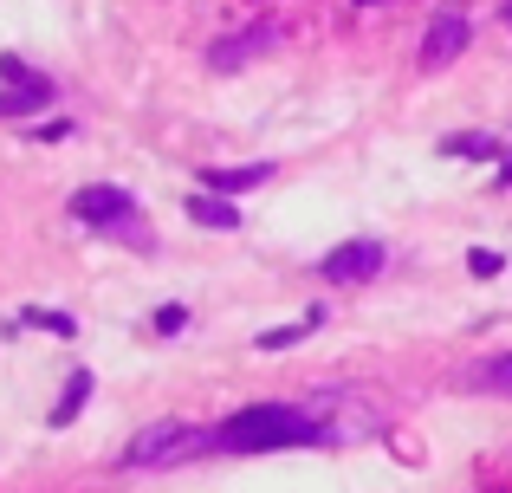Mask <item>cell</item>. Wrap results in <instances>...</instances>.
<instances>
[{"label": "cell", "mask_w": 512, "mask_h": 493, "mask_svg": "<svg viewBox=\"0 0 512 493\" xmlns=\"http://www.w3.org/2000/svg\"><path fill=\"white\" fill-rule=\"evenodd\" d=\"M188 221H195V228H214V234H234V228H240L234 202H227V195H214V189L188 195Z\"/></svg>", "instance_id": "cell-7"}, {"label": "cell", "mask_w": 512, "mask_h": 493, "mask_svg": "<svg viewBox=\"0 0 512 493\" xmlns=\"http://www.w3.org/2000/svg\"><path fill=\"white\" fill-rule=\"evenodd\" d=\"M506 182H512V163H506Z\"/></svg>", "instance_id": "cell-18"}, {"label": "cell", "mask_w": 512, "mask_h": 493, "mask_svg": "<svg viewBox=\"0 0 512 493\" xmlns=\"http://www.w3.org/2000/svg\"><path fill=\"white\" fill-rule=\"evenodd\" d=\"M150 325H156V331H163V338H175V331H182V325H188V305H163V312H156V318H150Z\"/></svg>", "instance_id": "cell-16"}, {"label": "cell", "mask_w": 512, "mask_h": 493, "mask_svg": "<svg viewBox=\"0 0 512 493\" xmlns=\"http://www.w3.org/2000/svg\"><path fill=\"white\" fill-rule=\"evenodd\" d=\"M467 39H474V26H467V13H435L428 20V33H422V72H448L454 59L467 52Z\"/></svg>", "instance_id": "cell-2"}, {"label": "cell", "mask_w": 512, "mask_h": 493, "mask_svg": "<svg viewBox=\"0 0 512 493\" xmlns=\"http://www.w3.org/2000/svg\"><path fill=\"white\" fill-rule=\"evenodd\" d=\"M506 26H512V0H506Z\"/></svg>", "instance_id": "cell-17"}, {"label": "cell", "mask_w": 512, "mask_h": 493, "mask_svg": "<svg viewBox=\"0 0 512 493\" xmlns=\"http://www.w3.org/2000/svg\"><path fill=\"white\" fill-rule=\"evenodd\" d=\"M85 396H91V370H72V377H65V396L52 403V429H65V422H78V409H85Z\"/></svg>", "instance_id": "cell-10"}, {"label": "cell", "mask_w": 512, "mask_h": 493, "mask_svg": "<svg viewBox=\"0 0 512 493\" xmlns=\"http://www.w3.org/2000/svg\"><path fill=\"white\" fill-rule=\"evenodd\" d=\"M273 176V163H247V169H201V189L214 195H240V189H260Z\"/></svg>", "instance_id": "cell-9"}, {"label": "cell", "mask_w": 512, "mask_h": 493, "mask_svg": "<svg viewBox=\"0 0 512 493\" xmlns=\"http://www.w3.org/2000/svg\"><path fill=\"white\" fill-rule=\"evenodd\" d=\"M188 435H195V429H182V422H156V429H143L137 442L124 448V461H130V468H150V461H175V455H188V448H195Z\"/></svg>", "instance_id": "cell-5"}, {"label": "cell", "mask_w": 512, "mask_h": 493, "mask_svg": "<svg viewBox=\"0 0 512 493\" xmlns=\"http://www.w3.org/2000/svg\"><path fill=\"white\" fill-rule=\"evenodd\" d=\"M467 383H480V390H512V357H493V364H480Z\"/></svg>", "instance_id": "cell-13"}, {"label": "cell", "mask_w": 512, "mask_h": 493, "mask_svg": "<svg viewBox=\"0 0 512 493\" xmlns=\"http://www.w3.org/2000/svg\"><path fill=\"white\" fill-rule=\"evenodd\" d=\"M467 273H474V279H493V273H506V253H493V247H474V253H467Z\"/></svg>", "instance_id": "cell-15"}, {"label": "cell", "mask_w": 512, "mask_h": 493, "mask_svg": "<svg viewBox=\"0 0 512 493\" xmlns=\"http://www.w3.org/2000/svg\"><path fill=\"white\" fill-rule=\"evenodd\" d=\"M357 7H370V0H357Z\"/></svg>", "instance_id": "cell-19"}, {"label": "cell", "mask_w": 512, "mask_h": 493, "mask_svg": "<svg viewBox=\"0 0 512 493\" xmlns=\"http://www.w3.org/2000/svg\"><path fill=\"white\" fill-rule=\"evenodd\" d=\"M26 325H39V331H52V338H78V325H72V312H46V305H26Z\"/></svg>", "instance_id": "cell-11"}, {"label": "cell", "mask_w": 512, "mask_h": 493, "mask_svg": "<svg viewBox=\"0 0 512 493\" xmlns=\"http://www.w3.org/2000/svg\"><path fill=\"white\" fill-rule=\"evenodd\" d=\"M441 150H448V156H493L500 143H493L487 130H461V137H441Z\"/></svg>", "instance_id": "cell-12"}, {"label": "cell", "mask_w": 512, "mask_h": 493, "mask_svg": "<svg viewBox=\"0 0 512 493\" xmlns=\"http://www.w3.org/2000/svg\"><path fill=\"white\" fill-rule=\"evenodd\" d=\"M305 331H312V318H305V325H279V331H260V338H253V351H286V344H299Z\"/></svg>", "instance_id": "cell-14"}, {"label": "cell", "mask_w": 512, "mask_h": 493, "mask_svg": "<svg viewBox=\"0 0 512 493\" xmlns=\"http://www.w3.org/2000/svg\"><path fill=\"white\" fill-rule=\"evenodd\" d=\"M273 39H279V26H266V20L247 26V33H234V39H214V46H208V72H240V65L260 59Z\"/></svg>", "instance_id": "cell-6"}, {"label": "cell", "mask_w": 512, "mask_h": 493, "mask_svg": "<svg viewBox=\"0 0 512 493\" xmlns=\"http://www.w3.org/2000/svg\"><path fill=\"white\" fill-rule=\"evenodd\" d=\"M46 104H52L46 78H20V85L0 91V117H33V111H46Z\"/></svg>", "instance_id": "cell-8"}, {"label": "cell", "mask_w": 512, "mask_h": 493, "mask_svg": "<svg viewBox=\"0 0 512 493\" xmlns=\"http://www.w3.org/2000/svg\"><path fill=\"white\" fill-rule=\"evenodd\" d=\"M72 215L78 221H91V228H137V202H130L124 189H111V182H91V189H78L72 195Z\"/></svg>", "instance_id": "cell-3"}, {"label": "cell", "mask_w": 512, "mask_h": 493, "mask_svg": "<svg viewBox=\"0 0 512 493\" xmlns=\"http://www.w3.org/2000/svg\"><path fill=\"white\" fill-rule=\"evenodd\" d=\"M214 442L234 448V455H266V448H299V442H318V422L299 416L286 403H260V409H240L214 429Z\"/></svg>", "instance_id": "cell-1"}, {"label": "cell", "mask_w": 512, "mask_h": 493, "mask_svg": "<svg viewBox=\"0 0 512 493\" xmlns=\"http://www.w3.org/2000/svg\"><path fill=\"white\" fill-rule=\"evenodd\" d=\"M370 273H383V247L376 241H344L318 260V279H338V286H357V279H370Z\"/></svg>", "instance_id": "cell-4"}]
</instances>
